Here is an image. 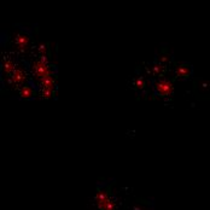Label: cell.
Listing matches in <instances>:
<instances>
[{
  "mask_svg": "<svg viewBox=\"0 0 210 210\" xmlns=\"http://www.w3.org/2000/svg\"><path fill=\"white\" fill-rule=\"evenodd\" d=\"M28 42H29V36L24 33H21L16 36V45L19 50H25L27 46H28Z\"/></svg>",
  "mask_w": 210,
  "mask_h": 210,
  "instance_id": "cell-1",
  "label": "cell"
},
{
  "mask_svg": "<svg viewBox=\"0 0 210 210\" xmlns=\"http://www.w3.org/2000/svg\"><path fill=\"white\" fill-rule=\"evenodd\" d=\"M158 86H161V88H158V91L162 93V94H168V93H170V91H171V85L169 83V82H165V81H161V82H158Z\"/></svg>",
  "mask_w": 210,
  "mask_h": 210,
  "instance_id": "cell-2",
  "label": "cell"
},
{
  "mask_svg": "<svg viewBox=\"0 0 210 210\" xmlns=\"http://www.w3.org/2000/svg\"><path fill=\"white\" fill-rule=\"evenodd\" d=\"M21 96H22V97H25V98L32 97V96H33V91H32V88L28 87V86H23L22 90H21Z\"/></svg>",
  "mask_w": 210,
  "mask_h": 210,
  "instance_id": "cell-3",
  "label": "cell"
},
{
  "mask_svg": "<svg viewBox=\"0 0 210 210\" xmlns=\"http://www.w3.org/2000/svg\"><path fill=\"white\" fill-rule=\"evenodd\" d=\"M187 70H188L187 65H181V66H178V74H179L180 76H186V75H187Z\"/></svg>",
  "mask_w": 210,
  "mask_h": 210,
  "instance_id": "cell-4",
  "label": "cell"
}]
</instances>
